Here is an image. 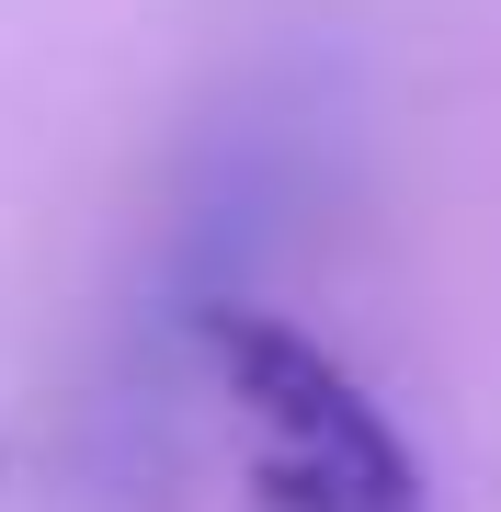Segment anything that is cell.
I'll list each match as a JSON object with an SVG mask.
<instances>
[{
	"label": "cell",
	"mask_w": 501,
	"mask_h": 512,
	"mask_svg": "<svg viewBox=\"0 0 501 512\" xmlns=\"http://www.w3.org/2000/svg\"><path fill=\"white\" fill-rule=\"evenodd\" d=\"M205 353H217L228 399H240L262 444V490L285 512H433L422 456L399 444V421L365 399V376L342 353H319L297 319L274 308H205Z\"/></svg>",
	"instance_id": "1"
}]
</instances>
